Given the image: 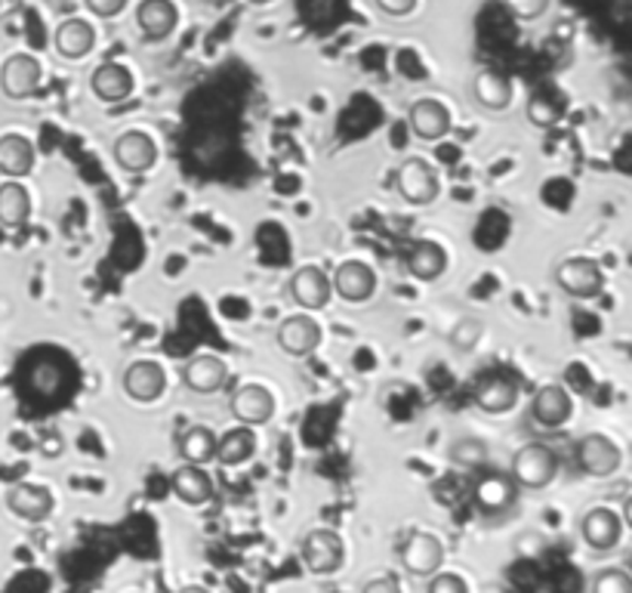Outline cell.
I'll use <instances>...</instances> for the list:
<instances>
[{"label": "cell", "mask_w": 632, "mask_h": 593, "mask_svg": "<svg viewBox=\"0 0 632 593\" xmlns=\"http://www.w3.org/2000/svg\"><path fill=\"white\" fill-rule=\"evenodd\" d=\"M300 560L306 566L308 575L327 578L340 572L346 562V541L334 528H312L300 544Z\"/></svg>", "instance_id": "6da1fadb"}, {"label": "cell", "mask_w": 632, "mask_h": 593, "mask_svg": "<svg viewBox=\"0 0 632 593\" xmlns=\"http://www.w3.org/2000/svg\"><path fill=\"white\" fill-rule=\"evenodd\" d=\"M509 473L519 482V489H534L537 492V489H546L552 479L558 477V458L546 445L528 443L512 455Z\"/></svg>", "instance_id": "7a4b0ae2"}, {"label": "cell", "mask_w": 632, "mask_h": 593, "mask_svg": "<svg viewBox=\"0 0 632 593\" xmlns=\"http://www.w3.org/2000/svg\"><path fill=\"white\" fill-rule=\"evenodd\" d=\"M552 279H555V284H558L567 296L592 300V296H599L601 288H605V269H601L592 257H567V260L555 266Z\"/></svg>", "instance_id": "3957f363"}, {"label": "cell", "mask_w": 632, "mask_h": 593, "mask_svg": "<svg viewBox=\"0 0 632 593\" xmlns=\"http://www.w3.org/2000/svg\"><path fill=\"white\" fill-rule=\"evenodd\" d=\"M398 195L405 198L410 208H429L438 195H441V180L438 170L426 158H407L398 167Z\"/></svg>", "instance_id": "277c9868"}, {"label": "cell", "mask_w": 632, "mask_h": 593, "mask_svg": "<svg viewBox=\"0 0 632 593\" xmlns=\"http://www.w3.org/2000/svg\"><path fill=\"white\" fill-rule=\"evenodd\" d=\"M577 467L589 479H611L620 470V448L605 433H586L577 443Z\"/></svg>", "instance_id": "5b68a950"}, {"label": "cell", "mask_w": 632, "mask_h": 593, "mask_svg": "<svg viewBox=\"0 0 632 593\" xmlns=\"http://www.w3.org/2000/svg\"><path fill=\"white\" fill-rule=\"evenodd\" d=\"M574 414V399L567 393L562 383H546L540 387L534 395H531V409H528V417L531 424L540 429H562L571 421Z\"/></svg>", "instance_id": "8992f818"}, {"label": "cell", "mask_w": 632, "mask_h": 593, "mask_svg": "<svg viewBox=\"0 0 632 593\" xmlns=\"http://www.w3.org/2000/svg\"><path fill=\"white\" fill-rule=\"evenodd\" d=\"M228 412L238 424L262 427V424H269L275 417V395L262 383H244L228 399Z\"/></svg>", "instance_id": "52a82bcc"}, {"label": "cell", "mask_w": 632, "mask_h": 593, "mask_svg": "<svg viewBox=\"0 0 632 593\" xmlns=\"http://www.w3.org/2000/svg\"><path fill=\"white\" fill-rule=\"evenodd\" d=\"M278 349L291 359H308L318 346H321V325L308 313L287 315L278 325Z\"/></svg>", "instance_id": "ba28073f"}, {"label": "cell", "mask_w": 632, "mask_h": 593, "mask_svg": "<svg viewBox=\"0 0 632 593\" xmlns=\"http://www.w3.org/2000/svg\"><path fill=\"white\" fill-rule=\"evenodd\" d=\"M441 566H444V541L432 532H414L402 547V569L410 578H429Z\"/></svg>", "instance_id": "9c48e42d"}, {"label": "cell", "mask_w": 632, "mask_h": 593, "mask_svg": "<svg viewBox=\"0 0 632 593\" xmlns=\"http://www.w3.org/2000/svg\"><path fill=\"white\" fill-rule=\"evenodd\" d=\"M287 291H291V300L300 310L318 313V310H325L327 303H330L334 284H330V276H327L321 266H300L291 276Z\"/></svg>", "instance_id": "30bf717a"}, {"label": "cell", "mask_w": 632, "mask_h": 593, "mask_svg": "<svg viewBox=\"0 0 632 593\" xmlns=\"http://www.w3.org/2000/svg\"><path fill=\"white\" fill-rule=\"evenodd\" d=\"M41 83H44V66L32 53H16L0 68V90L10 99L34 97L41 90Z\"/></svg>", "instance_id": "8fae6325"}, {"label": "cell", "mask_w": 632, "mask_h": 593, "mask_svg": "<svg viewBox=\"0 0 632 593\" xmlns=\"http://www.w3.org/2000/svg\"><path fill=\"white\" fill-rule=\"evenodd\" d=\"M519 497V482L512 473H500V470H485L478 482H475V507L485 516H497L506 513Z\"/></svg>", "instance_id": "7c38bea8"}, {"label": "cell", "mask_w": 632, "mask_h": 593, "mask_svg": "<svg viewBox=\"0 0 632 593\" xmlns=\"http://www.w3.org/2000/svg\"><path fill=\"white\" fill-rule=\"evenodd\" d=\"M407 127L422 143H438L451 133V112L436 97H422L407 109Z\"/></svg>", "instance_id": "4fadbf2b"}, {"label": "cell", "mask_w": 632, "mask_h": 593, "mask_svg": "<svg viewBox=\"0 0 632 593\" xmlns=\"http://www.w3.org/2000/svg\"><path fill=\"white\" fill-rule=\"evenodd\" d=\"M330 284H334V294L340 296V300L358 306V303H368L373 291H376V272L364 260H346V264L334 269Z\"/></svg>", "instance_id": "5bb4252c"}, {"label": "cell", "mask_w": 632, "mask_h": 593, "mask_svg": "<svg viewBox=\"0 0 632 593\" xmlns=\"http://www.w3.org/2000/svg\"><path fill=\"white\" fill-rule=\"evenodd\" d=\"M620 535H623V519L611 507H592L580 516V538L596 553L614 550L620 544Z\"/></svg>", "instance_id": "9a60e30c"}, {"label": "cell", "mask_w": 632, "mask_h": 593, "mask_svg": "<svg viewBox=\"0 0 632 593\" xmlns=\"http://www.w3.org/2000/svg\"><path fill=\"white\" fill-rule=\"evenodd\" d=\"M167 390V371L151 359H139L124 371V393L131 395L139 405H151L158 402Z\"/></svg>", "instance_id": "2e32d148"}, {"label": "cell", "mask_w": 632, "mask_h": 593, "mask_svg": "<svg viewBox=\"0 0 632 593\" xmlns=\"http://www.w3.org/2000/svg\"><path fill=\"white\" fill-rule=\"evenodd\" d=\"M112 155L127 174H146L158 161V146L148 133L127 131L112 143Z\"/></svg>", "instance_id": "e0dca14e"}, {"label": "cell", "mask_w": 632, "mask_h": 593, "mask_svg": "<svg viewBox=\"0 0 632 593\" xmlns=\"http://www.w3.org/2000/svg\"><path fill=\"white\" fill-rule=\"evenodd\" d=\"M228 380V365L213 356V353H198L189 362L182 365V383L192 390V393L211 395L216 390H223Z\"/></svg>", "instance_id": "ac0fdd59"}, {"label": "cell", "mask_w": 632, "mask_h": 593, "mask_svg": "<svg viewBox=\"0 0 632 593\" xmlns=\"http://www.w3.org/2000/svg\"><path fill=\"white\" fill-rule=\"evenodd\" d=\"M7 507L13 516L25 523H44L53 513V492L47 485H34V482H19L7 492Z\"/></svg>", "instance_id": "d6986e66"}, {"label": "cell", "mask_w": 632, "mask_h": 593, "mask_svg": "<svg viewBox=\"0 0 632 593\" xmlns=\"http://www.w3.org/2000/svg\"><path fill=\"white\" fill-rule=\"evenodd\" d=\"M179 22V10L173 0H143L136 7V29L146 37L148 44H158L163 37H170Z\"/></svg>", "instance_id": "ffe728a7"}, {"label": "cell", "mask_w": 632, "mask_h": 593, "mask_svg": "<svg viewBox=\"0 0 632 593\" xmlns=\"http://www.w3.org/2000/svg\"><path fill=\"white\" fill-rule=\"evenodd\" d=\"M170 489H173V494H177L182 504L204 507L213 497V479L211 473L204 470V463L182 461V467H177L173 477H170Z\"/></svg>", "instance_id": "44dd1931"}, {"label": "cell", "mask_w": 632, "mask_h": 593, "mask_svg": "<svg viewBox=\"0 0 632 593\" xmlns=\"http://www.w3.org/2000/svg\"><path fill=\"white\" fill-rule=\"evenodd\" d=\"M53 44H56V53H59L63 59L78 63V59H83L90 49L97 47V29L81 16L63 19L56 34H53Z\"/></svg>", "instance_id": "7402d4cb"}, {"label": "cell", "mask_w": 632, "mask_h": 593, "mask_svg": "<svg viewBox=\"0 0 632 593\" xmlns=\"http://www.w3.org/2000/svg\"><path fill=\"white\" fill-rule=\"evenodd\" d=\"M519 380L509 378V374H494L478 383L475 390V405L485 414H506L519 405Z\"/></svg>", "instance_id": "603a6c76"}, {"label": "cell", "mask_w": 632, "mask_h": 593, "mask_svg": "<svg viewBox=\"0 0 632 593\" xmlns=\"http://www.w3.org/2000/svg\"><path fill=\"white\" fill-rule=\"evenodd\" d=\"M405 266L410 279L429 284V281H438L448 272V250L438 245V242H417V245L407 250Z\"/></svg>", "instance_id": "cb8c5ba5"}, {"label": "cell", "mask_w": 632, "mask_h": 593, "mask_svg": "<svg viewBox=\"0 0 632 593\" xmlns=\"http://www.w3.org/2000/svg\"><path fill=\"white\" fill-rule=\"evenodd\" d=\"M34 170V146L22 133L0 136V174L10 180H22Z\"/></svg>", "instance_id": "d4e9b609"}, {"label": "cell", "mask_w": 632, "mask_h": 593, "mask_svg": "<svg viewBox=\"0 0 632 593\" xmlns=\"http://www.w3.org/2000/svg\"><path fill=\"white\" fill-rule=\"evenodd\" d=\"M90 87H93V93H97L102 102H124V99L133 93L136 81H133V71L127 66H121V63H102V66L93 71Z\"/></svg>", "instance_id": "484cf974"}, {"label": "cell", "mask_w": 632, "mask_h": 593, "mask_svg": "<svg viewBox=\"0 0 632 593\" xmlns=\"http://www.w3.org/2000/svg\"><path fill=\"white\" fill-rule=\"evenodd\" d=\"M257 427H247V424H238L235 429H228L226 436L216 439V461L223 467H241L253 455H257Z\"/></svg>", "instance_id": "4316f807"}, {"label": "cell", "mask_w": 632, "mask_h": 593, "mask_svg": "<svg viewBox=\"0 0 632 593\" xmlns=\"http://www.w3.org/2000/svg\"><path fill=\"white\" fill-rule=\"evenodd\" d=\"M472 97L487 112H503L512 102V81L506 75H500V71L485 68V71H478L472 78Z\"/></svg>", "instance_id": "83f0119b"}, {"label": "cell", "mask_w": 632, "mask_h": 593, "mask_svg": "<svg viewBox=\"0 0 632 593\" xmlns=\"http://www.w3.org/2000/svg\"><path fill=\"white\" fill-rule=\"evenodd\" d=\"M32 216V195L19 180L0 182V226L22 230Z\"/></svg>", "instance_id": "f1b7e54d"}, {"label": "cell", "mask_w": 632, "mask_h": 593, "mask_svg": "<svg viewBox=\"0 0 632 593\" xmlns=\"http://www.w3.org/2000/svg\"><path fill=\"white\" fill-rule=\"evenodd\" d=\"M179 458L189 463H211L216 461V433L204 424L182 429L179 436Z\"/></svg>", "instance_id": "f546056e"}, {"label": "cell", "mask_w": 632, "mask_h": 593, "mask_svg": "<svg viewBox=\"0 0 632 593\" xmlns=\"http://www.w3.org/2000/svg\"><path fill=\"white\" fill-rule=\"evenodd\" d=\"M482 337H485V322H482L478 315H460L448 340L454 346V353L466 356V353H472L475 346L482 344Z\"/></svg>", "instance_id": "4dcf8cb0"}, {"label": "cell", "mask_w": 632, "mask_h": 593, "mask_svg": "<svg viewBox=\"0 0 632 593\" xmlns=\"http://www.w3.org/2000/svg\"><path fill=\"white\" fill-rule=\"evenodd\" d=\"M451 461L460 463V467H472V470H482L490 461V448L482 439L475 436H463V439H454L451 443Z\"/></svg>", "instance_id": "1f68e13d"}, {"label": "cell", "mask_w": 632, "mask_h": 593, "mask_svg": "<svg viewBox=\"0 0 632 593\" xmlns=\"http://www.w3.org/2000/svg\"><path fill=\"white\" fill-rule=\"evenodd\" d=\"M565 112V105L558 102L555 97H546V93H534V97L528 99V109H524V115L528 121L534 124V127H555L558 124V118Z\"/></svg>", "instance_id": "d6a6232c"}, {"label": "cell", "mask_w": 632, "mask_h": 593, "mask_svg": "<svg viewBox=\"0 0 632 593\" xmlns=\"http://www.w3.org/2000/svg\"><path fill=\"white\" fill-rule=\"evenodd\" d=\"M596 593H632V575L627 569H605L592 578Z\"/></svg>", "instance_id": "836d02e7"}, {"label": "cell", "mask_w": 632, "mask_h": 593, "mask_svg": "<svg viewBox=\"0 0 632 593\" xmlns=\"http://www.w3.org/2000/svg\"><path fill=\"white\" fill-rule=\"evenodd\" d=\"M59 383H63V371L56 368L53 362H37L32 371V387L37 393L53 395L59 390Z\"/></svg>", "instance_id": "e575fe53"}, {"label": "cell", "mask_w": 632, "mask_h": 593, "mask_svg": "<svg viewBox=\"0 0 632 593\" xmlns=\"http://www.w3.org/2000/svg\"><path fill=\"white\" fill-rule=\"evenodd\" d=\"M426 591L429 593H470V584H466V578L454 575V572H441V569H438L436 575L426 578Z\"/></svg>", "instance_id": "d590c367"}, {"label": "cell", "mask_w": 632, "mask_h": 593, "mask_svg": "<svg viewBox=\"0 0 632 593\" xmlns=\"http://www.w3.org/2000/svg\"><path fill=\"white\" fill-rule=\"evenodd\" d=\"M506 10L512 13L521 22H531V19H540L546 10H550L552 0H503Z\"/></svg>", "instance_id": "8d00e7d4"}, {"label": "cell", "mask_w": 632, "mask_h": 593, "mask_svg": "<svg viewBox=\"0 0 632 593\" xmlns=\"http://www.w3.org/2000/svg\"><path fill=\"white\" fill-rule=\"evenodd\" d=\"M83 7L99 19H114L117 13H124L127 0H83Z\"/></svg>", "instance_id": "74e56055"}, {"label": "cell", "mask_w": 632, "mask_h": 593, "mask_svg": "<svg viewBox=\"0 0 632 593\" xmlns=\"http://www.w3.org/2000/svg\"><path fill=\"white\" fill-rule=\"evenodd\" d=\"M380 13H386L392 19H405L417 10V0H373Z\"/></svg>", "instance_id": "f35d334b"}, {"label": "cell", "mask_w": 632, "mask_h": 593, "mask_svg": "<svg viewBox=\"0 0 632 593\" xmlns=\"http://www.w3.org/2000/svg\"><path fill=\"white\" fill-rule=\"evenodd\" d=\"M361 591L364 593H398L402 591V581L395 575H380V578H371V581H364L361 584Z\"/></svg>", "instance_id": "ab89813d"}, {"label": "cell", "mask_w": 632, "mask_h": 593, "mask_svg": "<svg viewBox=\"0 0 632 593\" xmlns=\"http://www.w3.org/2000/svg\"><path fill=\"white\" fill-rule=\"evenodd\" d=\"M620 519L627 523V528H632V494L623 501V511H620Z\"/></svg>", "instance_id": "60d3db41"}, {"label": "cell", "mask_w": 632, "mask_h": 593, "mask_svg": "<svg viewBox=\"0 0 632 593\" xmlns=\"http://www.w3.org/2000/svg\"><path fill=\"white\" fill-rule=\"evenodd\" d=\"M627 572L632 575V550H630V557H627Z\"/></svg>", "instance_id": "b9f144b4"}, {"label": "cell", "mask_w": 632, "mask_h": 593, "mask_svg": "<svg viewBox=\"0 0 632 593\" xmlns=\"http://www.w3.org/2000/svg\"><path fill=\"white\" fill-rule=\"evenodd\" d=\"M250 3H257V7H266V3H272V0H250Z\"/></svg>", "instance_id": "7bdbcfd3"}]
</instances>
